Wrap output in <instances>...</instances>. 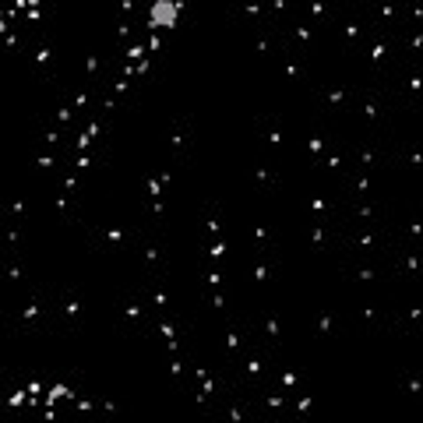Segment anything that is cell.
Segmentation results:
<instances>
[{"label":"cell","mask_w":423,"mask_h":423,"mask_svg":"<svg viewBox=\"0 0 423 423\" xmlns=\"http://www.w3.org/2000/svg\"><path fill=\"white\" fill-rule=\"evenodd\" d=\"M180 0H152L148 4V28H176Z\"/></svg>","instance_id":"1"},{"label":"cell","mask_w":423,"mask_h":423,"mask_svg":"<svg viewBox=\"0 0 423 423\" xmlns=\"http://www.w3.org/2000/svg\"><path fill=\"white\" fill-rule=\"evenodd\" d=\"M0 32H4V14H0Z\"/></svg>","instance_id":"2"}]
</instances>
